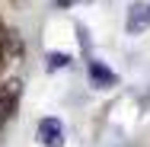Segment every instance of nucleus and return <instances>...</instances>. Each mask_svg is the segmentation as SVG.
Instances as JSON below:
<instances>
[{
    "instance_id": "1",
    "label": "nucleus",
    "mask_w": 150,
    "mask_h": 147,
    "mask_svg": "<svg viewBox=\"0 0 150 147\" xmlns=\"http://www.w3.org/2000/svg\"><path fill=\"white\" fill-rule=\"evenodd\" d=\"M38 144L42 147H64V128L58 118H42L38 121Z\"/></svg>"
},
{
    "instance_id": "2",
    "label": "nucleus",
    "mask_w": 150,
    "mask_h": 147,
    "mask_svg": "<svg viewBox=\"0 0 150 147\" xmlns=\"http://www.w3.org/2000/svg\"><path fill=\"white\" fill-rule=\"evenodd\" d=\"M90 80H93V87H99V89H112L118 83V77H115L102 61H90Z\"/></svg>"
},
{
    "instance_id": "3",
    "label": "nucleus",
    "mask_w": 150,
    "mask_h": 147,
    "mask_svg": "<svg viewBox=\"0 0 150 147\" xmlns=\"http://www.w3.org/2000/svg\"><path fill=\"white\" fill-rule=\"evenodd\" d=\"M147 26H150V23H147V6H144V3H134L131 13H128V32L137 35V32H144Z\"/></svg>"
},
{
    "instance_id": "4",
    "label": "nucleus",
    "mask_w": 150,
    "mask_h": 147,
    "mask_svg": "<svg viewBox=\"0 0 150 147\" xmlns=\"http://www.w3.org/2000/svg\"><path fill=\"white\" fill-rule=\"evenodd\" d=\"M67 64H70V58H67L64 51H48V58H45V67H48V74H54V70L67 67Z\"/></svg>"
},
{
    "instance_id": "5",
    "label": "nucleus",
    "mask_w": 150,
    "mask_h": 147,
    "mask_svg": "<svg viewBox=\"0 0 150 147\" xmlns=\"http://www.w3.org/2000/svg\"><path fill=\"white\" fill-rule=\"evenodd\" d=\"M58 6H74V3H80V0H54Z\"/></svg>"
},
{
    "instance_id": "6",
    "label": "nucleus",
    "mask_w": 150,
    "mask_h": 147,
    "mask_svg": "<svg viewBox=\"0 0 150 147\" xmlns=\"http://www.w3.org/2000/svg\"><path fill=\"white\" fill-rule=\"evenodd\" d=\"M147 23H150V6H147Z\"/></svg>"
},
{
    "instance_id": "7",
    "label": "nucleus",
    "mask_w": 150,
    "mask_h": 147,
    "mask_svg": "<svg viewBox=\"0 0 150 147\" xmlns=\"http://www.w3.org/2000/svg\"><path fill=\"white\" fill-rule=\"evenodd\" d=\"M0 112H3V102H0Z\"/></svg>"
},
{
    "instance_id": "8",
    "label": "nucleus",
    "mask_w": 150,
    "mask_h": 147,
    "mask_svg": "<svg viewBox=\"0 0 150 147\" xmlns=\"http://www.w3.org/2000/svg\"><path fill=\"white\" fill-rule=\"evenodd\" d=\"M13 3H19V0H13Z\"/></svg>"
}]
</instances>
